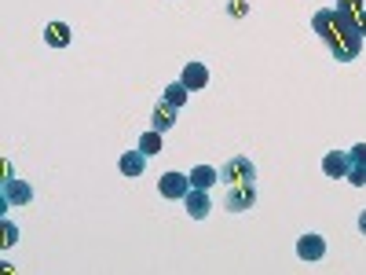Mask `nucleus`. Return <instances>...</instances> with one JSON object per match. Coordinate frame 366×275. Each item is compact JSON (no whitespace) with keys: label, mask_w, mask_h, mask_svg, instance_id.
Masks as SVG:
<instances>
[{"label":"nucleus","mask_w":366,"mask_h":275,"mask_svg":"<svg viewBox=\"0 0 366 275\" xmlns=\"http://www.w3.org/2000/svg\"><path fill=\"white\" fill-rule=\"evenodd\" d=\"M297 257L300 260H322L326 257V239L315 235V231L300 235V239H297Z\"/></svg>","instance_id":"nucleus-4"},{"label":"nucleus","mask_w":366,"mask_h":275,"mask_svg":"<svg viewBox=\"0 0 366 275\" xmlns=\"http://www.w3.org/2000/svg\"><path fill=\"white\" fill-rule=\"evenodd\" d=\"M348 183L363 188V183H366V165H351V169H348Z\"/></svg>","instance_id":"nucleus-18"},{"label":"nucleus","mask_w":366,"mask_h":275,"mask_svg":"<svg viewBox=\"0 0 366 275\" xmlns=\"http://www.w3.org/2000/svg\"><path fill=\"white\" fill-rule=\"evenodd\" d=\"M158 191H162V199H183L191 191V176L187 173H165L158 180Z\"/></svg>","instance_id":"nucleus-5"},{"label":"nucleus","mask_w":366,"mask_h":275,"mask_svg":"<svg viewBox=\"0 0 366 275\" xmlns=\"http://www.w3.org/2000/svg\"><path fill=\"white\" fill-rule=\"evenodd\" d=\"M183 202H187V217H194V220H205L209 209H213V199H209V191H202V188H191L183 194Z\"/></svg>","instance_id":"nucleus-6"},{"label":"nucleus","mask_w":366,"mask_h":275,"mask_svg":"<svg viewBox=\"0 0 366 275\" xmlns=\"http://www.w3.org/2000/svg\"><path fill=\"white\" fill-rule=\"evenodd\" d=\"M162 136H165V133H158V128H150V133H143V136H139V151L147 154V158H150V154H158V151L165 147V143H162Z\"/></svg>","instance_id":"nucleus-16"},{"label":"nucleus","mask_w":366,"mask_h":275,"mask_svg":"<svg viewBox=\"0 0 366 275\" xmlns=\"http://www.w3.org/2000/svg\"><path fill=\"white\" fill-rule=\"evenodd\" d=\"M216 180H220V169H213V165H194V169H191V188L209 191Z\"/></svg>","instance_id":"nucleus-12"},{"label":"nucleus","mask_w":366,"mask_h":275,"mask_svg":"<svg viewBox=\"0 0 366 275\" xmlns=\"http://www.w3.org/2000/svg\"><path fill=\"white\" fill-rule=\"evenodd\" d=\"M348 169H351L348 151H330V154L322 158V173L333 176V180H348Z\"/></svg>","instance_id":"nucleus-7"},{"label":"nucleus","mask_w":366,"mask_h":275,"mask_svg":"<svg viewBox=\"0 0 366 275\" xmlns=\"http://www.w3.org/2000/svg\"><path fill=\"white\" fill-rule=\"evenodd\" d=\"M311 26H315V33L322 37L326 44H330V51H333L337 62H348V59L359 56V48H363V30H359L351 19H345L337 8L319 11Z\"/></svg>","instance_id":"nucleus-1"},{"label":"nucleus","mask_w":366,"mask_h":275,"mask_svg":"<svg viewBox=\"0 0 366 275\" xmlns=\"http://www.w3.org/2000/svg\"><path fill=\"white\" fill-rule=\"evenodd\" d=\"M359 231L366 235V209H363V213H359Z\"/></svg>","instance_id":"nucleus-20"},{"label":"nucleus","mask_w":366,"mask_h":275,"mask_svg":"<svg viewBox=\"0 0 366 275\" xmlns=\"http://www.w3.org/2000/svg\"><path fill=\"white\" fill-rule=\"evenodd\" d=\"M253 202H256L253 180H250V183H231V191H227V199H224V206L231 209V213H245Z\"/></svg>","instance_id":"nucleus-2"},{"label":"nucleus","mask_w":366,"mask_h":275,"mask_svg":"<svg viewBox=\"0 0 366 275\" xmlns=\"http://www.w3.org/2000/svg\"><path fill=\"white\" fill-rule=\"evenodd\" d=\"M180 81L187 85L191 92L205 88V85H209V70H205V62H187V67H183V77H180Z\"/></svg>","instance_id":"nucleus-9"},{"label":"nucleus","mask_w":366,"mask_h":275,"mask_svg":"<svg viewBox=\"0 0 366 275\" xmlns=\"http://www.w3.org/2000/svg\"><path fill=\"white\" fill-rule=\"evenodd\" d=\"M337 11H341L345 19H351L363 30V37H366V8H363V0H337Z\"/></svg>","instance_id":"nucleus-11"},{"label":"nucleus","mask_w":366,"mask_h":275,"mask_svg":"<svg viewBox=\"0 0 366 275\" xmlns=\"http://www.w3.org/2000/svg\"><path fill=\"white\" fill-rule=\"evenodd\" d=\"M348 162H351V165H366V143H356V147H348Z\"/></svg>","instance_id":"nucleus-17"},{"label":"nucleus","mask_w":366,"mask_h":275,"mask_svg":"<svg viewBox=\"0 0 366 275\" xmlns=\"http://www.w3.org/2000/svg\"><path fill=\"white\" fill-rule=\"evenodd\" d=\"M173 125H176V107L162 99L158 107H154V128H158V133H168Z\"/></svg>","instance_id":"nucleus-13"},{"label":"nucleus","mask_w":366,"mask_h":275,"mask_svg":"<svg viewBox=\"0 0 366 275\" xmlns=\"http://www.w3.org/2000/svg\"><path fill=\"white\" fill-rule=\"evenodd\" d=\"M187 96H191V88L183 85V81H173V85H165V92H162V99H165V103H173L176 110L183 107V103H187Z\"/></svg>","instance_id":"nucleus-15"},{"label":"nucleus","mask_w":366,"mask_h":275,"mask_svg":"<svg viewBox=\"0 0 366 275\" xmlns=\"http://www.w3.org/2000/svg\"><path fill=\"white\" fill-rule=\"evenodd\" d=\"M253 176H256V169H253L250 158H231L224 169H220V180L224 183H250Z\"/></svg>","instance_id":"nucleus-3"},{"label":"nucleus","mask_w":366,"mask_h":275,"mask_svg":"<svg viewBox=\"0 0 366 275\" xmlns=\"http://www.w3.org/2000/svg\"><path fill=\"white\" fill-rule=\"evenodd\" d=\"M44 41H48L51 48H67V44H70V26H67V22H51L48 30H44Z\"/></svg>","instance_id":"nucleus-14"},{"label":"nucleus","mask_w":366,"mask_h":275,"mask_svg":"<svg viewBox=\"0 0 366 275\" xmlns=\"http://www.w3.org/2000/svg\"><path fill=\"white\" fill-rule=\"evenodd\" d=\"M4 235H8V239H4V246H11V242H15V239H19V228H11V224H4Z\"/></svg>","instance_id":"nucleus-19"},{"label":"nucleus","mask_w":366,"mask_h":275,"mask_svg":"<svg viewBox=\"0 0 366 275\" xmlns=\"http://www.w3.org/2000/svg\"><path fill=\"white\" fill-rule=\"evenodd\" d=\"M4 202L8 206H30L33 202V191H30V183H22V180H4Z\"/></svg>","instance_id":"nucleus-8"},{"label":"nucleus","mask_w":366,"mask_h":275,"mask_svg":"<svg viewBox=\"0 0 366 275\" xmlns=\"http://www.w3.org/2000/svg\"><path fill=\"white\" fill-rule=\"evenodd\" d=\"M143 165H147V154H143V151H125V154H121V162H117L121 176H132V180L143 173Z\"/></svg>","instance_id":"nucleus-10"}]
</instances>
